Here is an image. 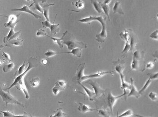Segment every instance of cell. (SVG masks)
<instances>
[{
    "instance_id": "41",
    "label": "cell",
    "mask_w": 158,
    "mask_h": 117,
    "mask_svg": "<svg viewBox=\"0 0 158 117\" xmlns=\"http://www.w3.org/2000/svg\"><path fill=\"white\" fill-rule=\"evenodd\" d=\"M75 6L78 9H83L84 7V2L81 0H78L75 3Z\"/></svg>"
},
{
    "instance_id": "19",
    "label": "cell",
    "mask_w": 158,
    "mask_h": 117,
    "mask_svg": "<svg viewBox=\"0 0 158 117\" xmlns=\"http://www.w3.org/2000/svg\"><path fill=\"white\" fill-rule=\"evenodd\" d=\"M113 11L114 14L116 13H118L121 15H124V13L122 9V7L120 1H116L113 8Z\"/></svg>"
},
{
    "instance_id": "10",
    "label": "cell",
    "mask_w": 158,
    "mask_h": 117,
    "mask_svg": "<svg viewBox=\"0 0 158 117\" xmlns=\"http://www.w3.org/2000/svg\"><path fill=\"white\" fill-rule=\"evenodd\" d=\"M114 72V71H101L98 73H95L94 74L90 75H84V76L81 78V82L84 81L86 80H88L90 78H100L103 76L104 75L108 74H112Z\"/></svg>"
},
{
    "instance_id": "5",
    "label": "cell",
    "mask_w": 158,
    "mask_h": 117,
    "mask_svg": "<svg viewBox=\"0 0 158 117\" xmlns=\"http://www.w3.org/2000/svg\"><path fill=\"white\" fill-rule=\"evenodd\" d=\"M124 93L121 95L117 96V97L113 96L111 92H109L108 96H107V104H108V107L110 108V110H111V112H112V113H113V108L115 102L117 101V99L126 96V95L127 93V92L126 89H124Z\"/></svg>"
},
{
    "instance_id": "32",
    "label": "cell",
    "mask_w": 158,
    "mask_h": 117,
    "mask_svg": "<svg viewBox=\"0 0 158 117\" xmlns=\"http://www.w3.org/2000/svg\"><path fill=\"white\" fill-rule=\"evenodd\" d=\"M14 67H15V65L13 63H11L5 65L3 67V71L5 73H7L13 70Z\"/></svg>"
},
{
    "instance_id": "51",
    "label": "cell",
    "mask_w": 158,
    "mask_h": 117,
    "mask_svg": "<svg viewBox=\"0 0 158 117\" xmlns=\"http://www.w3.org/2000/svg\"><path fill=\"white\" fill-rule=\"evenodd\" d=\"M41 61L42 63L44 65L47 64V62H48V61L46 59H43Z\"/></svg>"
},
{
    "instance_id": "40",
    "label": "cell",
    "mask_w": 158,
    "mask_h": 117,
    "mask_svg": "<svg viewBox=\"0 0 158 117\" xmlns=\"http://www.w3.org/2000/svg\"><path fill=\"white\" fill-rule=\"evenodd\" d=\"M1 57H2V60L6 61V62H11V61L10 55L7 54V53H5V52H3V53H2Z\"/></svg>"
},
{
    "instance_id": "7",
    "label": "cell",
    "mask_w": 158,
    "mask_h": 117,
    "mask_svg": "<svg viewBox=\"0 0 158 117\" xmlns=\"http://www.w3.org/2000/svg\"><path fill=\"white\" fill-rule=\"evenodd\" d=\"M89 84L91 85L93 89H94L95 98L100 97L103 94L105 90L102 89L97 83L93 81H90L89 82Z\"/></svg>"
},
{
    "instance_id": "27",
    "label": "cell",
    "mask_w": 158,
    "mask_h": 117,
    "mask_svg": "<svg viewBox=\"0 0 158 117\" xmlns=\"http://www.w3.org/2000/svg\"><path fill=\"white\" fill-rule=\"evenodd\" d=\"M139 66H140V60L133 57V60L131 63L132 70H138V69H139Z\"/></svg>"
},
{
    "instance_id": "45",
    "label": "cell",
    "mask_w": 158,
    "mask_h": 117,
    "mask_svg": "<svg viewBox=\"0 0 158 117\" xmlns=\"http://www.w3.org/2000/svg\"><path fill=\"white\" fill-rule=\"evenodd\" d=\"M34 10H37L39 11L40 12H41L42 14H43V10L42 8L40 5L39 3H36L34 4Z\"/></svg>"
},
{
    "instance_id": "3",
    "label": "cell",
    "mask_w": 158,
    "mask_h": 117,
    "mask_svg": "<svg viewBox=\"0 0 158 117\" xmlns=\"http://www.w3.org/2000/svg\"><path fill=\"white\" fill-rule=\"evenodd\" d=\"M94 21L97 20L99 22L102 26V29L100 33L96 35V41L99 43H103L105 42V39L107 37V31H106V19H104L102 16L93 17Z\"/></svg>"
},
{
    "instance_id": "14",
    "label": "cell",
    "mask_w": 158,
    "mask_h": 117,
    "mask_svg": "<svg viewBox=\"0 0 158 117\" xmlns=\"http://www.w3.org/2000/svg\"><path fill=\"white\" fill-rule=\"evenodd\" d=\"M21 32V31H19L18 32H15L14 31V29H11V30L9 31L7 36L4 38V42L5 43H7V42H9L11 40L17 38L18 37Z\"/></svg>"
},
{
    "instance_id": "49",
    "label": "cell",
    "mask_w": 158,
    "mask_h": 117,
    "mask_svg": "<svg viewBox=\"0 0 158 117\" xmlns=\"http://www.w3.org/2000/svg\"><path fill=\"white\" fill-rule=\"evenodd\" d=\"M26 1L28 2H30V1H33V3L30 5V7H32V5H33V4H34L35 3H39L41 1V0H26Z\"/></svg>"
},
{
    "instance_id": "22",
    "label": "cell",
    "mask_w": 158,
    "mask_h": 117,
    "mask_svg": "<svg viewBox=\"0 0 158 117\" xmlns=\"http://www.w3.org/2000/svg\"><path fill=\"white\" fill-rule=\"evenodd\" d=\"M91 3L94 7V9L97 13L99 14L103 13V10L101 9L100 4L99 2H98L97 0H91Z\"/></svg>"
},
{
    "instance_id": "18",
    "label": "cell",
    "mask_w": 158,
    "mask_h": 117,
    "mask_svg": "<svg viewBox=\"0 0 158 117\" xmlns=\"http://www.w3.org/2000/svg\"><path fill=\"white\" fill-rule=\"evenodd\" d=\"M67 33H68V31H66L65 32L63 33V36H62L61 38H56L52 37H50V36H48V35H47V37L50 38V39H51L52 40L55 42V44H58L59 47L60 48H63V40H64V37H65Z\"/></svg>"
},
{
    "instance_id": "17",
    "label": "cell",
    "mask_w": 158,
    "mask_h": 117,
    "mask_svg": "<svg viewBox=\"0 0 158 117\" xmlns=\"http://www.w3.org/2000/svg\"><path fill=\"white\" fill-rule=\"evenodd\" d=\"M115 65V71L119 74V75L123 74V71L124 69H125L124 66V62H123L120 60H118L117 61L114 62Z\"/></svg>"
},
{
    "instance_id": "1",
    "label": "cell",
    "mask_w": 158,
    "mask_h": 117,
    "mask_svg": "<svg viewBox=\"0 0 158 117\" xmlns=\"http://www.w3.org/2000/svg\"><path fill=\"white\" fill-rule=\"evenodd\" d=\"M33 67H34L30 62H29L28 67L27 68V69L25 70V71L22 74L16 76L13 84L9 88H4V89H3L4 90H10V89L12 88L13 87L16 86L18 89H19V90H20V89L22 90V91L24 92L25 95L26 99H29V94H28V90H27L25 84L24 82V78L28 73V72L29 71H30L31 69H32Z\"/></svg>"
},
{
    "instance_id": "4",
    "label": "cell",
    "mask_w": 158,
    "mask_h": 117,
    "mask_svg": "<svg viewBox=\"0 0 158 117\" xmlns=\"http://www.w3.org/2000/svg\"><path fill=\"white\" fill-rule=\"evenodd\" d=\"M63 44L67 46V48L69 50H72L76 48H80L82 49L87 48L86 44L85 43L81 41H78L75 40L73 37L70 38L67 40L64 39Z\"/></svg>"
},
{
    "instance_id": "54",
    "label": "cell",
    "mask_w": 158,
    "mask_h": 117,
    "mask_svg": "<svg viewBox=\"0 0 158 117\" xmlns=\"http://www.w3.org/2000/svg\"><path fill=\"white\" fill-rule=\"evenodd\" d=\"M46 1H47V0H41L42 3H44V2H46Z\"/></svg>"
},
{
    "instance_id": "47",
    "label": "cell",
    "mask_w": 158,
    "mask_h": 117,
    "mask_svg": "<svg viewBox=\"0 0 158 117\" xmlns=\"http://www.w3.org/2000/svg\"><path fill=\"white\" fill-rule=\"evenodd\" d=\"M135 58L140 60L141 58V53L138 50L136 51L134 53V57Z\"/></svg>"
},
{
    "instance_id": "24",
    "label": "cell",
    "mask_w": 158,
    "mask_h": 117,
    "mask_svg": "<svg viewBox=\"0 0 158 117\" xmlns=\"http://www.w3.org/2000/svg\"><path fill=\"white\" fill-rule=\"evenodd\" d=\"M60 24H55L54 23L53 24H50V31L52 34L54 35H56L60 31V27H59Z\"/></svg>"
},
{
    "instance_id": "53",
    "label": "cell",
    "mask_w": 158,
    "mask_h": 117,
    "mask_svg": "<svg viewBox=\"0 0 158 117\" xmlns=\"http://www.w3.org/2000/svg\"><path fill=\"white\" fill-rule=\"evenodd\" d=\"M3 64V62L2 61L0 60V65H1Z\"/></svg>"
},
{
    "instance_id": "31",
    "label": "cell",
    "mask_w": 158,
    "mask_h": 117,
    "mask_svg": "<svg viewBox=\"0 0 158 117\" xmlns=\"http://www.w3.org/2000/svg\"><path fill=\"white\" fill-rule=\"evenodd\" d=\"M66 54V52H56L53 51L48 50L47 52L44 54L45 56L47 58H50L53 57L57 54Z\"/></svg>"
},
{
    "instance_id": "9",
    "label": "cell",
    "mask_w": 158,
    "mask_h": 117,
    "mask_svg": "<svg viewBox=\"0 0 158 117\" xmlns=\"http://www.w3.org/2000/svg\"><path fill=\"white\" fill-rule=\"evenodd\" d=\"M86 67V63L80 64L78 68L76 73L75 79L77 83H81V78L84 76V71Z\"/></svg>"
},
{
    "instance_id": "35",
    "label": "cell",
    "mask_w": 158,
    "mask_h": 117,
    "mask_svg": "<svg viewBox=\"0 0 158 117\" xmlns=\"http://www.w3.org/2000/svg\"><path fill=\"white\" fill-rule=\"evenodd\" d=\"M30 84L33 87H37L39 85V78L36 77L35 78H32V80L30 81Z\"/></svg>"
},
{
    "instance_id": "43",
    "label": "cell",
    "mask_w": 158,
    "mask_h": 117,
    "mask_svg": "<svg viewBox=\"0 0 158 117\" xmlns=\"http://www.w3.org/2000/svg\"><path fill=\"white\" fill-rule=\"evenodd\" d=\"M36 36L38 37H44V36H47L46 31L45 29H40L36 32Z\"/></svg>"
},
{
    "instance_id": "39",
    "label": "cell",
    "mask_w": 158,
    "mask_h": 117,
    "mask_svg": "<svg viewBox=\"0 0 158 117\" xmlns=\"http://www.w3.org/2000/svg\"><path fill=\"white\" fill-rule=\"evenodd\" d=\"M148 97L149 99H151L153 101H157L158 100V95L153 92H149L148 95Z\"/></svg>"
},
{
    "instance_id": "16",
    "label": "cell",
    "mask_w": 158,
    "mask_h": 117,
    "mask_svg": "<svg viewBox=\"0 0 158 117\" xmlns=\"http://www.w3.org/2000/svg\"><path fill=\"white\" fill-rule=\"evenodd\" d=\"M79 106L78 107V110L80 112L83 113H86L87 112H93V111H97V110L92 108L89 105L84 104L83 103H79Z\"/></svg>"
},
{
    "instance_id": "44",
    "label": "cell",
    "mask_w": 158,
    "mask_h": 117,
    "mask_svg": "<svg viewBox=\"0 0 158 117\" xmlns=\"http://www.w3.org/2000/svg\"><path fill=\"white\" fill-rule=\"evenodd\" d=\"M158 30L157 29V30H156L155 31H154L151 34L149 37H151V39L157 41L158 39Z\"/></svg>"
},
{
    "instance_id": "13",
    "label": "cell",
    "mask_w": 158,
    "mask_h": 117,
    "mask_svg": "<svg viewBox=\"0 0 158 117\" xmlns=\"http://www.w3.org/2000/svg\"><path fill=\"white\" fill-rule=\"evenodd\" d=\"M134 80L132 79V78H131L130 88H129L130 90V92L128 93V97H134L138 99L140 97V93L139 91L138 90L136 87L134 85Z\"/></svg>"
},
{
    "instance_id": "36",
    "label": "cell",
    "mask_w": 158,
    "mask_h": 117,
    "mask_svg": "<svg viewBox=\"0 0 158 117\" xmlns=\"http://www.w3.org/2000/svg\"><path fill=\"white\" fill-rule=\"evenodd\" d=\"M11 41V44L15 45V46H19V45H22V41H24V40H21L18 37Z\"/></svg>"
},
{
    "instance_id": "25",
    "label": "cell",
    "mask_w": 158,
    "mask_h": 117,
    "mask_svg": "<svg viewBox=\"0 0 158 117\" xmlns=\"http://www.w3.org/2000/svg\"><path fill=\"white\" fill-rule=\"evenodd\" d=\"M99 3L100 4L101 6L102 10H103L105 14L108 16V19L110 21V17H109V13H110V7H109L108 5L105 4L103 2H99Z\"/></svg>"
},
{
    "instance_id": "46",
    "label": "cell",
    "mask_w": 158,
    "mask_h": 117,
    "mask_svg": "<svg viewBox=\"0 0 158 117\" xmlns=\"http://www.w3.org/2000/svg\"><path fill=\"white\" fill-rule=\"evenodd\" d=\"M42 24L43 25V27L44 28H47V27L49 28L51 24L49 22V21L46 20L42 22Z\"/></svg>"
},
{
    "instance_id": "38",
    "label": "cell",
    "mask_w": 158,
    "mask_h": 117,
    "mask_svg": "<svg viewBox=\"0 0 158 117\" xmlns=\"http://www.w3.org/2000/svg\"><path fill=\"white\" fill-rule=\"evenodd\" d=\"M93 21H94L93 17L92 16L86 18H83V19H81V20H78V21L80 22L81 23H90V22H92Z\"/></svg>"
},
{
    "instance_id": "37",
    "label": "cell",
    "mask_w": 158,
    "mask_h": 117,
    "mask_svg": "<svg viewBox=\"0 0 158 117\" xmlns=\"http://www.w3.org/2000/svg\"><path fill=\"white\" fill-rule=\"evenodd\" d=\"M98 114L99 116L101 117H110V114L108 111L105 110H98Z\"/></svg>"
},
{
    "instance_id": "28",
    "label": "cell",
    "mask_w": 158,
    "mask_h": 117,
    "mask_svg": "<svg viewBox=\"0 0 158 117\" xmlns=\"http://www.w3.org/2000/svg\"><path fill=\"white\" fill-rule=\"evenodd\" d=\"M120 77L121 80V88L122 89H129L130 88V84H129L128 83L125 82L124 80V76L123 74H120Z\"/></svg>"
},
{
    "instance_id": "26",
    "label": "cell",
    "mask_w": 158,
    "mask_h": 117,
    "mask_svg": "<svg viewBox=\"0 0 158 117\" xmlns=\"http://www.w3.org/2000/svg\"><path fill=\"white\" fill-rule=\"evenodd\" d=\"M120 36L122 40L125 41V42H129L130 35L129 32L128 31L126 30L125 29L123 31L120 33Z\"/></svg>"
},
{
    "instance_id": "23",
    "label": "cell",
    "mask_w": 158,
    "mask_h": 117,
    "mask_svg": "<svg viewBox=\"0 0 158 117\" xmlns=\"http://www.w3.org/2000/svg\"><path fill=\"white\" fill-rule=\"evenodd\" d=\"M82 48H76L72 50L70 52H67V54H71L74 56L78 57L79 58H80L82 55Z\"/></svg>"
},
{
    "instance_id": "33",
    "label": "cell",
    "mask_w": 158,
    "mask_h": 117,
    "mask_svg": "<svg viewBox=\"0 0 158 117\" xmlns=\"http://www.w3.org/2000/svg\"><path fill=\"white\" fill-rule=\"evenodd\" d=\"M132 116H138V117H141V116H138L136 114H134L133 111L131 110H128L124 112L122 114H121L119 117H132Z\"/></svg>"
},
{
    "instance_id": "2",
    "label": "cell",
    "mask_w": 158,
    "mask_h": 117,
    "mask_svg": "<svg viewBox=\"0 0 158 117\" xmlns=\"http://www.w3.org/2000/svg\"><path fill=\"white\" fill-rule=\"evenodd\" d=\"M0 96L1 97L3 102H5V108H7L8 104L18 105L22 107H24V105L16 100L10 93V90H4L0 87Z\"/></svg>"
},
{
    "instance_id": "11",
    "label": "cell",
    "mask_w": 158,
    "mask_h": 117,
    "mask_svg": "<svg viewBox=\"0 0 158 117\" xmlns=\"http://www.w3.org/2000/svg\"><path fill=\"white\" fill-rule=\"evenodd\" d=\"M13 12H15V11H20V12H25V13H28L30 14L31 15H33L36 19H39V18H41V16H40L38 14H36V13L32 12V11L30 10L29 7H28L27 5H24L21 8H15L11 10Z\"/></svg>"
},
{
    "instance_id": "15",
    "label": "cell",
    "mask_w": 158,
    "mask_h": 117,
    "mask_svg": "<svg viewBox=\"0 0 158 117\" xmlns=\"http://www.w3.org/2000/svg\"><path fill=\"white\" fill-rule=\"evenodd\" d=\"M129 35H130V37H129V40H130V50L131 51H133L134 50L136 47V44H137V38H136V36L134 33L133 31L131 29H129Z\"/></svg>"
},
{
    "instance_id": "48",
    "label": "cell",
    "mask_w": 158,
    "mask_h": 117,
    "mask_svg": "<svg viewBox=\"0 0 158 117\" xmlns=\"http://www.w3.org/2000/svg\"><path fill=\"white\" fill-rule=\"evenodd\" d=\"M155 66V64L153 62H149L146 65L145 69H151L153 68Z\"/></svg>"
},
{
    "instance_id": "55",
    "label": "cell",
    "mask_w": 158,
    "mask_h": 117,
    "mask_svg": "<svg viewBox=\"0 0 158 117\" xmlns=\"http://www.w3.org/2000/svg\"><path fill=\"white\" fill-rule=\"evenodd\" d=\"M0 17H5L8 18V16H4V15H1V14H0Z\"/></svg>"
},
{
    "instance_id": "30",
    "label": "cell",
    "mask_w": 158,
    "mask_h": 117,
    "mask_svg": "<svg viewBox=\"0 0 158 117\" xmlns=\"http://www.w3.org/2000/svg\"><path fill=\"white\" fill-rule=\"evenodd\" d=\"M67 115L66 114L64 113V112L62 111V108H59L56 111L54 112V114L53 115H51L50 117H65Z\"/></svg>"
},
{
    "instance_id": "52",
    "label": "cell",
    "mask_w": 158,
    "mask_h": 117,
    "mask_svg": "<svg viewBox=\"0 0 158 117\" xmlns=\"http://www.w3.org/2000/svg\"><path fill=\"white\" fill-rule=\"evenodd\" d=\"M4 47V46L3 45H0V50H1V49H2V48H3Z\"/></svg>"
},
{
    "instance_id": "12",
    "label": "cell",
    "mask_w": 158,
    "mask_h": 117,
    "mask_svg": "<svg viewBox=\"0 0 158 117\" xmlns=\"http://www.w3.org/2000/svg\"><path fill=\"white\" fill-rule=\"evenodd\" d=\"M158 72H156L155 74H148V75L149 76V78L145 82L144 86H143L142 89H141V90L139 91L140 94L142 93V92H144L148 88V87L150 85L153 80H157L158 79Z\"/></svg>"
},
{
    "instance_id": "20",
    "label": "cell",
    "mask_w": 158,
    "mask_h": 117,
    "mask_svg": "<svg viewBox=\"0 0 158 117\" xmlns=\"http://www.w3.org/2000/svg\"><path fill=\"white\" fill-rule=\"evenodd\" d=\"M78 84L84 88V90L86 92V93L87 94L88 97H89L90 101H93L94 100V98H95V93H94V92L90 90L89 88H87L86 87H84V86H83V85L81 84V83H79Z\"/></svg>"
},
{
    "instance_id": "8",
    "label": "cell",
    "mask_w": 158,
    "mask_h": 117,
    "mask_svg": "<svg viewBox=\"0 0 158 117\" xmlns=\"http://www.w3.org/2000/svg\"><path fill=\"white\" fill-rule=\"evenodd\" d=\"M20 14L17 15H11L8 17L9 21L8 23L4 24V26L11 29H14L16 24H18L19 20H17Z\"/></svg>"
},
{
    "instance_id": "50",
    "label": "cell",
    "mask_w": 158,
    "mask_h": 117,
    "mask_svg": "<svg viewBox=\"0 0 158 117\" xmlns=\"http://www.w3.org/2000/svg\"><path fill=\"white\" fill-rule=\"evenodd\" d=\"M103 3L108 5L110 3V2H111V0H103Z\"/></svg>"
},
{
    "instance_id": "21",
    "label": "cell",
    "mask_w": 158,
    "mask_h": 117,
    "mask_svg": "<svg viewBox=\"0 0 158 117\" xmlns=\"http://www.w3.org/2000/svg\"><path fill=\"white\" fill-rule=\"evenodd\" d=\"M55 3L45 5L43 7L42 9L43 10V15L45 16V18H46L47 20L49 21V7L52 6V5H55Z\"/></svg>"
},
{
    "instance_id": "34",
    "label": "cell",
    "mask_w": 158,
    "mask_h": 117,
    "mask_svg": "<svg viewBox=\"0 0 158 117\" xmlns=\"http://www.w3.org/2000/svg\"><path fill=\"white\" fill-rule=\"evenodd\" d=\"M25 61H24V63L21 66L19 67L18 68V70L17 71H16L15 72V74H14V76H17L18 75L22 74V73H24V71L25 70V67H26V65L25 64Z\"/></svg>"
},
{
    "instance_id": "6",
    "label": "cell",
    "mask_w": 158,
    "mask_h": 117,
    "mask_svg": "<svg viewBox=\"0 0 158 117\" xmlns=\"http://www.w3.org/2000/svg\"><path fill=\"white\" fill-rule=\"evenodd\" d=\"M66 83L63 80L58 81L55 84V86L52 89L53 94L57 96L60 91H63L65 88Z\"/></svg>"
},
{
    "instance_id": "56",
    "label": "cell",
    "mask_w": 158,
    "mask_h": 117,
    "mask_svg": "<svg viewBox=\"0 0 158 117\" xmlns=\"http://www.w3.org/2000/svg\"><path fill=\"white\" fill-rule=\"evenodd\" d=\"M0 114H1V113H0Z\"/></svg>"
},
{
    "instance_id": "29",
    "label": "cell",
    "mask_w": 158,
    "mask_h": 117,
    "mask_svg": "<svg viewBox=\"0 0 158 117\" xmlns=\"http://www.w3.org/2000/svg\"><path fill=\"white\" fill-rule=\"evenodd\" d=\"M0 112L3 114V117H28L25 116V115H16L15 114L10 111H3L0 110Z\"/></svg>"
},
{
    "instance_id": "42",
    "label": "cell",
    "mask_w": 158,
    "mask_h": 117,
    "mask_svg": "<svg viewBox=\"0 0 158 117\" xmlns=\"http://www.w3.org/2000/svg\"><path fill=\"white\" fill-rule=\"evenodd\" d=\"M130 50V45L129 44V42H126L125 46L124 48V50L122 52L123 54H125L127 53H128V51Z\"/></svg>"
}]
</instances>
